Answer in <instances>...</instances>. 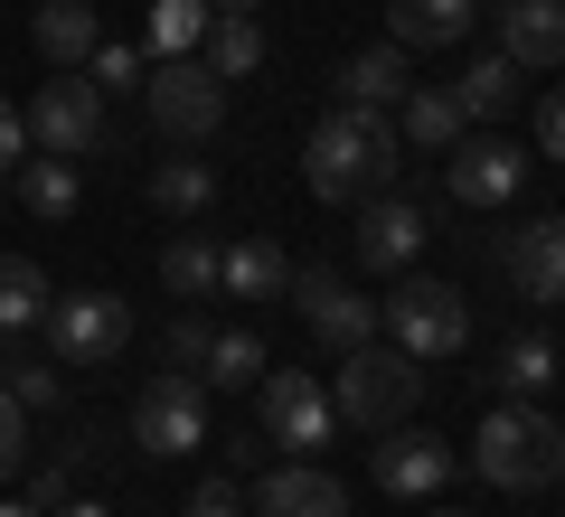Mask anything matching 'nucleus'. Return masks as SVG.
I'll use <instances>...</instances> for the list:
<instances>
[{
  "instance_id": "nucleus-19",
  "label": "nucleus",
  "mask_w": 565,
  "mask_h": 517,
  "mask_svg": "<svg viewBox=\"0 0 565 517\" xmlns=\"http://www.w3.org/2000/svg\"><path fill=\"white\" fill-rule=\"evenodd\" d=\"M217 292H226V301H282V292H292V263H282V245H264V236L217 245Z\"/></svg>"
},
{
  "instance_id": "nucleus-16",
  "label": "nucleus",
  "mask_w": 565,
  "mask_h": 517,
  "mask_svg": "<svg viewBox=\"0 0 565 517\" xmlns=\"http://www.w3.org/2000/svg\"><path fill=\"white\" fill-rule=\"evenodd\" d=\"M415 255H424V207L405 198V189H396V198L377 189L367 217H359V263H367V273H405Z\"/></svg>"
},
{
  "instance_id": "nucleus-37",
  "label": "nucleus",
  "mask_w": 565,
  "mask_h": 517,
  "mask_svg": "<svg viewBox=\"0 0 565 517\" xmlns=\"http://www.w3.org/2000/svg\"><path fill=\"white\" fill-rule=\"evenodd\" d=\"M537 151H546V160H565V95H546V104H537Z\"/></svg>"
},
{
  "instance_id": "nucleus-15",
  "label": "nucleus",
  "mask_w": 565,
  "mask_h": 517,
  "mask_svg": "<svg viewBox=\"0 0 565 517\" xmlns=\"http://www.w3.org/2000/svg\"><path fill=\"white\" fill-rule=\"evenodd\" d=\"M255 517H349V489L321 461H274L255 480Z\"/></svg>"
},
{
  "instance_id": "nucleus-23",
  "label": "nucleus",
  "mask_w": 565,
  "mask_h": 517,
  "mask_svg": "<svg viewBox=\"0 0 565 517\" xmlns=\"http://www.w3.org/2000/svg\"><path fill=\"white\" fill-rule=\"evenodd\" d=\"M10 180H20V207L29 217H76V198H85V180H76V160H57V151H39V160H20V170H10Z\"/></svg>"
},
{
  "instance_id": "nucleus-36",
  "label": "nucleus",
  "mask_w": 565,
  "mask_h": 517,
  "mask_svg": "<svg viewBox=\"0 0 565 517\" xmlns=\"http://www.w3.org/2000/svg\"><path fill=\"white\" fill-rule=\"evenodd\" d=\"M20 405H10V396H0V480H20V461H29V433H20Z\"/></svg>"
},
{
  "instance_id": "nucleus-8",
  "label": "nucleus",
  "mask_w": 565,
  "mask_h": 517,
  "mask_svg": "<svg viewBox=\"0 0 565 517\" xmlns=\"http://www.w3.org/2000/svg\"><path fill=\"white\" fill-rule=\"evenodd\" d=\"M255 386H264L255 414H264V442H274V452H330L340 405L321 396V377H302V367H264Z\"/></svg>"
},
{
  "instance_id": "nucleus-29",
  "label": "nucleus",
  "mask_w": 565,
  "mask_h": 517,
  "mask_svg": "<svg viewBox=\"0 0 565 517\" xmlns=\"http://www.w3.org/2000/svg\"><path fill=\"white\" fill-rule=\"evenodd\" d=\"M199 57H207V76H217V85H236V76H255V66H264V29L255 20H207Z\"/></svg>"
},
{
  "instance_id": "nucleus-30",
  "label": "nucleus",
  "mask_w": 565,
  "mask_h": 517,
  "mask_svg": "<svg viewBox=\"0 0 565 517\" xmlns=\"http://www.w3.org/2000/svg\"><path fill=\"white\" fill-rule=\"evenodd\" d=\"M161 282H170V301H217V245L207 236L161 245Z\"/></svg>"
},
{
  "instance_id": "nucleus-26",
  "label": "nucleus",
  "mask_w": 565,
  "mask_h": 517,
  "mask_svg": "<svg viewBox=\"0 0 565 517\" xmlns=\"http://www.w3.org/2000/svg\"><path fill=\"white\" fill-rule=\"evenodd\" d=\"M47 301H57V292H47V273H39V263H29V255H0V338L39 330V320H47Z\"/></svg>"
},
{
  "instance_id": "nucleus-35",
  "label": "nucleus",
  "mask_w": 565,
  "mask_h": 517,
  "mask_svg": "<svg viewBox=\"0 0 565 517\" xmlns=\"http://www.w3.org/2000/svg\"><path fill=\"white\" fill-rule=\"evenodd\" d=\"M20 160H29V114H20L10 95H0V180H10Z\"/></svg>"
},
{
  "instance_id": "nucleus-9",
  "label": "nucleus",
  "mask_w": 565,
  "mask_h": 517,
  "mask_svg": "<svg viewBox=\"0 0 565 517\" xmlns=\"http://www.w3.org/2000/svg\"><path fill=\"white\" fill-rule=\"evenodd\" d=\"M527 189V151L519 141H500V132H462L444 151V198L452 207H509Z\"/></svg>"
},
{
  "instance_id": "nucleus-33",
  "label": "nucleus",
  "mask_w": 565,
  "mask_h": 517,
  "mask_svg": "<svg viewBox=\"0 0 565 517\" xmlns=\"http://www.w3.org/2000/svg\"><path fill=\"white\" fill-rule=\"evenodd\" d=\"M207 338H217V320L180 311V320H170V348H161V367H180V377H199V367H207Z\"/></svg>"
},
{
  "instance_id": "nucleus-13",
  "label": "nucleus",
  "mask_w": 565,
  "mask_h": 517,
  "mask_svg": "<svg viewBox=\"0 0 565 517\" xmlns=\"http://www.w3.org/2000/svg\"><path fill=\"white\" fill-rule=\"evenodd\" d=\"M500 273H509V292H519V301H565V217H527V226H509Z\"/></svg>"
},
{
  "instance_id": "nucleus-34",
  "label": "nucleus",
  "mask_w": 565,
  "mask_h": 517,
  "mask_svg": "<svg viewBox=\"0 0 565 517\" xmlns=\"http://www.w3.org/2000/svg\"><path fill=\"white\" fill-rule=\"evenodd\" d=\"M180 517H245V489H236V480H207V489H189Z\"/></svg>"
},
{
  "instance_id": "nucleus-18",
  "label": "nucleus",
  "mask_w": 565,
  "mask_h": 517,
  "mask_svg": "<svg viewBox=\"0 0 565 517\" xmlns=\"http://www.w3.org/2000/svg\"><path fill=\"white\" fill-rule=\"evenodd\" d=\"M330 95L367 104V114H396L405 104V47H359V57H340L330 66Z\"/></svg>"
},
{
  "instance_id": "nucleus-1",
  "label": "nucleus",
  "mask_w": 565,
  "mask_h": 517,
  "mask_svg": "<svg viewBox=\"0 0 565 517\" xmlns=\"http://www.w3.org/2000/svg\"><path fill=\"white\" fill-rule=\"evenodd\" d=\"M405 170V141H396V114H367V104H330L321 122H311V151H302V180L311 198H377V189H396Z\"/></svg>"
},
{
  "instance_id": "nucleus-12",
  "label": "nucleus",
  "mask_w": 565,
  "mask_h": 517,
  "mask_svg": "<svg viewBox=\"0 0 565 517\" xmlns=\"http://www.w3.org/2000/svg\"><path fill=\"white\" fill-rule=\"evenodd\" d=\"M367 471H377L386 498H434V489L452 480V442H444V433H415V423H396V433H377Z\"/></svg>"
},
{
  "instance_id": "nucleus-4",
  "label": "nucleus",
  "mask_w": 565,
  "mask_h": 517,
  "mask_svg": "<svg viewBox=\"0 0 565 517\" xmlns=\"http://www.w3.org/2000/svg\"><path fill=\"white\" fill-rule=\"evenodd\" d=\"M377 330H396V348L424 367V358H452L471 338V301L452 282H434V273H405L396 301H377Z\"/></svg>"
},
{
  "instance_id": "nucleus-41",
  "label": "nucleus",
  "mask_w": 565,
  "mask_h": 517,
  "mask_svg": "<svg viewBox=\"0 0 565 517\" xmlns=\"http://www.w3.org/2000/svg\"><path fill=\"white\" fill-rule=\"evenodd\" d=\"M424 517H462V508H424Z\"/></svg>"
},
{
  "instance_id": "nucleus-10",
  "label": "nucleus",
  "mask_w": 565,
  "mask_h": 517,
  "mask_svg": "<svg viewBox=\"0 0 565 517\" xmlns=\"http://www.w3.org/2000/svg\"><path fill=\"white\" fill-rule=\"evenodd\" d=\"M29 151H57V160L104 151V95H95V76H47L39 85V104H29Z\"/></svg>"
},
{
  "instance_id": "nucleus-21",
  "label": "nucleus",
  "mask_w": 565,
  "mask_h": 517,
  "mask_svg": "<svg viewBox=\"0 0 565 517\" xmlns=\"http://www.w3.org/2000/svg\"><path fill=\"white\" fill-rule=\"evenodd\" d=\"M29 39H39L47 66H85L104 47V20H95V0H39V29Z\"/></svg>"
},
{
  "instance_id": "nucleus-3",
  "label": "nucleus",
  "mask_w": 565,
  "mask_h": 517,
  "mask_svg": "<svg viewBox=\"0 0 565 517\" xmlns=\"http://www.w3.org/2000/svg\"><path fill=\"white\" fill-rule=\"evenodd\" d=\"M424 377L405 348H386V338H367V348H349L340 358V386H330V405H340V423H367V433H396L405 414H415Z\"/></svg>"
},
{
  "instance_id": "nucleus-6",
  "label": "nucleus",
  "mask_w": 565,
  "mask_h": 517,
  "mask_svg": "<svg viewBox=\"0 0 565 517\" xmlns=\"http://www.w3.org/2000/svg\"><path fill=\"white\" fill-rule=\"evenodd\" d=\"M199 442H207V386L180 377V367H161V377L141 386V405H132V452L141 461H180V452H199Z\"/></svg>"
},
{
  "instance_id": "nucleus-28",
  "label": "nucleus",
  "mask_w": 565,
  "mask_h": 517,
  "mask_svg": "<svg viewBox=\"0 0 565 517\" xmlns=\"http://www.w3.org/2000/svg\"><path fill=\"white\" fill-rule=\"evenodd\" d=\"M0 396L20 405V414H47V405L66 396V367L57 358H20V348L0 338Z\"/></svg>"
},
{
  "instance_id": "nucleus-31",
  "label": "nucleus",
  "mask_w": 565,
  "mask_h": 517,
  "mask_svg": "<svg viewBox=\"0 0 565 517\" xmlns=\"http://www.w3.org/2000/svg\"><path fill=\"white\" fill-rule=\"evenodd\" d=\"M264 367H274V358H264V338H255V330H217V338H207L199 386H245V377H264Z\"/></svg>"
},
{
  "instance_id": "nucleus-11",
  "label": "nucleus",
  "mask_w": 565,
  "mask_h": 517,
  "mask_svg": "<svg viewBox=\"0 0 565 517\" xmlns=\"http://www.w3.org/2000/svg\"><path fill=\"white\" fill-rule=\"evenodd\" d=\"M282 301H292V311L311 320V338H321V348H340V358L377 338V301L349 292L340 273H292V292H282Z\"/></svg>"
},
{
  "instance_id": "nucleus-5",
  "label": "nucleus",
  "mask_w": 565,
  "mask_h": 517,
  "mask_svg": "<svg viewBox=\"0 0 565 517\" xmlns=\"http://www.w3.org/2000/svg\"><path fill=\"white\" fill-rule=\"evenodd\" d=\"M39 330H47V358L57 367H104V358H122V338H132V301L122 292H57Z\"/></svg>"
},
{
  "instance_id": "nucleus-32",
  "label": "nucleus",
  "mask_w": 565,
  "mask_h": 517,
  "mask_svg": "<svg viewBox=\"0 0 565 517\" xmlns=\"http://www.w3.org/2000/svg\"><path fill=\"white\" fill-rule=\"evenodd\" d=\"M85 76H95V95H132V85L151 76V57H141V47H122V39H104L95 57H85Z\"/></svg>"
},
{
  "instance_id": "nucleus-38",
  "label": "nucleus",
  "mask_w": 565,
  "mask_h": 517,
  "mask_svg": "<svg viewBox=\"0 0 565 517\" xmlns=\"http://www.w3.org/2000/svg\"><path fill=\"white\" fill-rule=\"evenodd\" d=\"M47 517H104V498H66V508H47Z\"/></svg>"
},
{
  "instance_id": "nucleus-14",
  "label": "nucleus",
  "mask_w": 565,
  "mask_h": 517,
  "mask_svg": "<svg viewBox=\"0 0 565 517\" xmlns=\"http://www.w3.org/2000/svg\"><path fill=\"white\" fill-rule=\"evenodd\" d=\"M490 10H500V57L519 76L565 66V0H490Z\"/></svg>"
},
{
  "instance_id": "nucleus-40",
  "label": "nucleus",
  "mask_w": 565,
  "mask_h": 517,
  "mask_svg": "<svg viewBox=\"0 0 565 517\" xmlns=\"http://www.w3.org/2000/svg\"><path fill=\"white\" fill-rule=\"evenodd\" d=\"M0 517H39V508H29V498H0Z\"/></svg>"
},
{
  "instance_id": "nucleus-17",
  "label": "nucleus",
  "mask_w": 565,
  "mask_h": 517,
  "mask_svg": "<svg viewBox=\"0 0 565 517\" xmlns=\"http://www.w3.org/2000/svg\"><path fill=\"white\" fill-rule=\"evenodd\" d=\"M481 0H386V47L424 57V47H462Z\"/></svg>"
},
{
  "instance_id": "nucleus-22",
  "label": "nucleus",
  "mask_w": 565,
  "mask_h": 517,
  "mask_svg": "<svg viewBox=\"0 0 565 517\" xmlns=\"http://www.w3.org/2000/svg\"><path fill=\"white\" fill-rule=\"evenodd\" d=\"M207 0H151V20H141V57L161 66V57H199L207 47Z\"/></svg>"
},
{
  "instance_id": "nucleus-24",
  "label": "nucleus",
  "mask_w": 565,
  "mask_h": 517,
  "mask_svg": "<svg viewBox=\"0 0 565 517\" xmlns=\"http://www.w3.org/2000/svg\"><path fill=\"white\" fill-rule=\"evenodd\" d=\"M452 104H462V122H500L509 104H519V66L490 47V57H471L462 76H452Z\"/></svg>"
},
{
  "instance_id": "nucleus-2",
  "label": "nucleus",
  "mask_w": 565,
  "mask_h": 517,
  "mask_svg": "<svg viewBox=\"0 0 565 517\" xmlns=\"http://www.w3.org/2000/svg\"><path fill=\"white\" fill-rule=\"evenodd\" d=\"M471 471L490 480V489H546V480L565 471V423L537 414V405H500V414H481V433H471Z\"/></svg>"
},
{
  "instance_id": "nucleus-39",
  "label": "nucleus",
  "mask_w": 565,
  "mask_h": 517,
  "mask_svg": "<svg viewBox=\"0 0 565 517\" xmlns=\"http://www.w3.org/2000/svg\"><path fill=\"white\" fill-rule=\"evenodd\" d=\"M207 10H217V20H255V0H207Z\"/></svg>"
},
{
  "instance_id": "nucleus-7",
  "label": "nucleus",
  "mask_w": 565,
  "mask_h": 517,
  "mask_svg": "<svg viewBox=\"0 0 565 517\" xmlns=\"http://www.w3.org/2000/svg\"><path fill=\"white\" fill-rule=\"evenodd\" d=\"M141 104H151V122L170 141H217V122H226V85L207 76V57H161L141 76Z\"/></svg>"
},
{
  "instance_id": "nucleus-27",
  "label": "nucleus",
  "mask_w": 565,
  "mask_h": 517,
  "mask_svg": "<svg viewBox=\"0 0 565 517\" xmlns=\"http://www.w3.org/2000/svg\"><path fill=\"white\" fill-rule=\"evenodd\" d=\"M565 377V348H556V338H537V330H519V338H509V348H500V386H509V396H546V386H556Z\"/></svg>"
},
{
  "instance_id": "nucleus-25",
  "label": "nucleus",
  "mask_w": 565,
  "mask_h": 517,
  "mask_svg": "<svg viewBox=\"0 0 565 517\" xmlns=\"http://www.w3.org/2000/svg\"><path fill=\"white\" fill-rule=\"evenodd\" d=\"M151 207H161V217H207V207H217V170L189 160V151H170L161 170H151Z\"/></svg>"
},
{
  "instance_id": "nucleus-20",
  "label": "nucleus",
  "mask_w": 565,
  "mask_h": 517,
  "mask_svg": "<svg viewBox=\"0 0 565 517\" xmlns=\"http://www.w3.org/2000/svg\"><path fill=\"white\" fill-rule=\"evenodd\" d=\"M471 122H462V104H452V85H405V104H396V141L405 151H452Z\"/></svg>"
}]
</instances>
